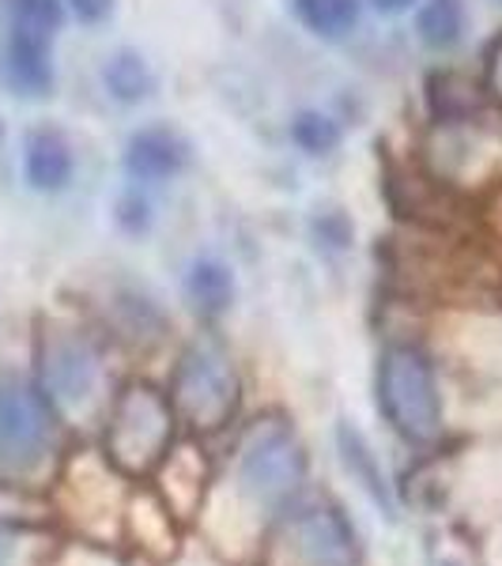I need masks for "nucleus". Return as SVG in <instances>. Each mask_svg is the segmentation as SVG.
I'll return each mask as SVG.
<instances>
[{
	"instance_id": "obj_1",
	"label": "nucleus",
	"mask_w": 502,
	"mask_h": 566,
	"mask_svg": "<svg viewBox=\"0 0 502 566\" xmlns=\"http://www.w3.org/2000/svg\"><path fill=\"white\" fill-rule=\"evenodd\" d=\"M175 423L178 416L170 397H163L148 381H129L117 392L106 419V461L129 480L151 476L163 464V458H167L170 442H175Z\"/></svg>"
},
{
	"instance_id": "obj_2",
	"label": "nucleus",
	"mask_w": 502,
	"mask_h": 566,
	"mask_svg": "<svg viewBox=\"0 0 502 566\" xmlns=\"http://www.w3.org/2000/svg\"><path fill=\"white\" fill-rule=\"evenodd\" d=\"M378 408L389 427L423 446L442 431V397H438L435 367L412 344H394L378 363Z\"/></svg>"
},
{
	"instance_id": "obj_3",
	"label": "nucleus",
	"mask_w": 502,
	"mask_h": 566,
	"mask_svg": "<svg viewBox=\"0 0 502 566\" xmlns=\"http://www.w3.org/2000/svg\"><path fill=\"white\" fill-rule=\"evenodd\" d=\"M239 374L231 359L208 340H197L181 352L175 378H170V405L194 431H219L239 412Z\"/></svg>"
},
{
	"instance_id": "obj_4",
	"label": "nucleus",
	"mask_w": 502,
	"mask_h": 566,
	"mask_svg": "<svg viewBox=\"0 0 502 566\" xmlns=\"http://www.w3.org/2000/svg\"><path fill=\"white\" fill-rule=\"evenodd\" d=\"M57 442V416L50 397L31 381H0V464L34 469Z\"/></svg>"
},
{
	"instance_id": "obj_5",
	"label": "nucleus",
	"mask_w": 502,
	"mask_h": 566,
	"mask_svg": "<svg viewBox=\"0 0 502 566\" xmlns=\"http://www.w3.org/2000/svg\"><path fill=\"white\" fill-rule=\"evenodd\" d=\"M239 472L261 502H284L306 476V453L287 423L261 419L242 442Z\"/></svg>"
},
{
	"instance_id": "obj_6",
	"label": "nucleus",
	"mask_w": 502,
	"mask_h": 566,
	"mask_svg": "<svg viewBox=\"0 0 502 566\" xmlns=\"http://www.w3.org/2000/svg\"><path fill=\"white\" fill-rule=\"evenodd\" d=\"M39 370L42 392L65 408H80L98 389V352L76 328H45L39 340Z\"/></svg>"
},
{
	"instance_id": "obj_7",
	"label": "nucleus",
	"mask_w": 502,
	"mask_h": 566,
	"mask_svg": "<svg viewBox=\"0 0 502 566\" xmlns=\"http://www.w3.org/2000/svg\"><path fill=\"white\" fill-rule=\"evenodd\" d=\"M194 163V144L175 125H144L125 144V175L140 186H163L186 175Z\"/></svg>"
},
{
	"instance_id": "obj_8",
	"label": "nucleus",
	"mask_w": 502,
	"mask_h": 566,
	"mask_svg": "<svg viewBox=\"0 0 502 566\" xmlns=\"http://www.w3.org/2000/svg\"><path fill=\"white\" fill-rule=\"evenodd\" d=\"M76 175V151L53 125H39L23 140V178L34 193H61Z\"/></svg>"
},
{
	"instance_id": "obj_9",
	"label": "nucleus",
	"mask_w": 502,
	"mask_h": 566,
	"mask_svg": "<svg viewBox=\"0 0 502 566\" xmlns=\"http://www.w3.org/2000/svg\"><path fill=\"white\" fill-rule=\"evenodd\" d=\"M299 547L314 566H352L355 536L336 510L317 506L299 522Z\"/></svg>"
},
{
	"instance_id": "obj_10",
	"label": "nucleus",
	"mask_w": 502,
	"mask_h": 566,
	"mask_svg": "<svg viewBox=\"0 0 502 566\" xmlns=\"http://www.w3.org/2000/svg\"><path fill=\"white\" fill-rule=\"evenodd\" d=\"M8 80L12 87L27 98H45L53 91V42L31 39V34H12L8 31Z\"/></svg>"
},
{
	"instance_id": "obj_11",
	"label": "nucleus",
	"mask_w": 502,
	"mask_h": 566,
	"mask_svg": "<svg viewBox=\"0 0 502 566\" xmlns=\"http://www.w3.org/2000/svg\"><path fill=\"white\" fill-rule=\"evenodd\" d=\"M103 87L114 103L140 106L155 95L159 76H155V69L148 65V57L140 50H117L103 65Z\"/></svg>"
},
{
	"instance_id": "obj_12",
	"label": "nucleus",
	"mask_w": 502,
	"mask_h": 566,
	"mask_svg": "<svg viewBox=\"0 0 502 566\" xmlns=\"http://www.w3.org/2000/svg\"><path fill=\"white\" fill-rule=\"evenodd\" d=\"M469 34V4L464 0H423L416 12V39L435 53L458 50Z\"/></svg>"
},
{
	"instance_id": "obj_13",
	"label": "nucleus",
	"mask_w": 502,
	"mask_h": 566,
	"mask_svg": "<svg viewBox=\"0 0 502 566\" xmlns=\"http://www.w3.org/2000/svg\"><path fill=\"white\" fill-rule=\"evenodd\" d=\"M291 12L314 39L341 42L359 27L363 0H291Z\"/></svg>"
},
{
	"instance_id": "obj_14",
	"label": "nucleus",
	"mask_w": 502,
	"mask_h": 566,
	"mask_svg": "<svg viewBox=\"0 0 502 566\" xmlns=\"http://www.w3.org/2000/svg\"><path fill=\"white\" fill-rule=\"evenodd\" d=\"M186 295L205 314H223L234 303V272L219 258H197L186 272Z\"/></svg>"
},
{
	"instance_id": "obj_15",
	"label": "nucleus",
	"mask_w": 502,
	"mask_h": 566,
	"mask_svg": "<svg viewBox=\"0 0 502 566\" xmlns=\"http://www.w3.org/2000/svg\"><path fill=\"white\" fill-rule=\"evenodd\" d=\"M483 98H488V91H480L461 72H442V76L431 80L435 122H472V117H480Z\"/></svg>"
},
{
	"instance_id": "obj_16",
	"label": "nucleus",
	"mask_w": 502,
	"mask_h": 566,
	"mask_svg": "<svg viewBox=\"0 0 502 566\" xmlns=\"http://www.w3.org/2000/svg\"><path fill=\"white\" fill-rule=\"evenodd\" d=\"M341 453H344V464H348L352 476L370 491V499H374V502H381L386 510H394V502H389L386 476H381V469H378V461H374L370 446L363 442V434H359V431H352L348 423L341 427Z\"/></svg>"
},
{
	"instance_id": "obj_17",
	"label": "nucleus",
	"mask_w": 502,
	"mask_h": 566,
	"mask_svg": "<svg viewBox=\"0 0 502 566\" xmlns=\"http://www.w3.org/2000/svg\"><path fill=\"white\" fill-rule=\"evenodd\" d=\"M65 27V0H12V34H31V39L53 42Z\"/></svg>"
},
{
	"instance_id": "obj_18",
	"label": "nucleus",
	"mask_w": 502,
	"mask_h": 566,
	"mask_svg": "<svg viewBox=\"0 0 502 566\" xmlns=\"http://www.w3.org/2000/svg\"><path fill=\"white\" fill-rule=\"evenodd\" d=\"M291 140L306 155H333L341 148L344 129L336 117L322 114V109H299V114L291 117Z\"/></svg>"
},
{
	"instance_id": "obj_19",
	"label": "nucleus",
	"mask_w": 502,
	"mask_h": 566,
	"mask_svg": "<svg viewBox=\"0 0 502 566\" xmlns=\"http://www.w3.org/2000/svg\"><path fill=\"white\" fill-rule=\"evenodd\" d=\"M50 525V502L20 483L0 480V528H42Z\"/></svg>"
},
{
	"instance_id": "obj_20",
	"label": "nucleus",
	"mask_w": 502,
	"mask_h": 566,
	"mask_svg": "<svg viewBox=\"0 0 502 566\" xmlns=\"http://www.w3.org/2000/svg\"><path fill=\"white\" fill-rule=\"evenodd\" d=\"M114 219H117V227H122L125 234H133V239H140V234H148L151 231V205H148V197L140 193V189H125L122 197H117V205H114Z\"/></svg>"
},
{
	"instance_id": "obj_21",
	"label": "nucleus",
	"mask_w": 502,
	"mask_h": 566,
	"mask_svg": "<svg viewBox=\"0 0 502 566\" xmlns=\"http://www.w3.org/2000/svg\"><path fill=\"white\" fill-rule=\"evenodd\" d=\"M314 231H317V239H325V245H333V250H344V245L352 242L348 219L336 216V212H328V216H322V219H314Z\"/></svg>"
},
{
	"instance_id": "obj_22",
	"label": "nucleus",
	"mask_w": 502,
	"mask_h": 566,
	"mask_svg": "<svg viewBox=\"0 0 502 566\" xmlns=\"http://www.w3.org/2000/svg\"><path fill=\"white\" fill-rule=\"evenodd\" d=\"M69 8L84 27H103L114 15L117 0H69Z\"/></svg>"
},
{
	"instance_id": "obj_23",
	"label": "nucleus",
	"mask_w": 502,
	"mask_h": 566,
	"mask_svg": "<svg viewBox=\"0 0 502 566\" xmlns=\"http://www.w3.org/2000/svg\"><path fill=\"white\" fill-rule=\"evenodd\" d=\"M483 87H488V98L502 106V34L491 42L488 61H483Z\"/></svg>"
},
{
	"instance_id": "obj_24",
	"label": "nucleus",
	"mask_w": 502,
	"mask_h": 566,
	"mask_svg": "<svg viewBox=\"0 0 502 566\" xmlns=\"http://www.w3.org/2000/svg\"><path fill=\"white\" fill-rule=\"evenodd\" d=\"M374 8H378L381 15H400V12H408L412 4H419V0H370Z\"/></svg>"
},
{
	"instance_id": "obj_25",
	"label": "nucleus",
	"mask_w": 502,
	"mask_h": 566,
	"mask_svg": "<svg viewBox=\"0 0 502 566\" xmlns=\"http://www.w3.org/2000/svg\"><path fill=\"white\" fill-rule=\"evenodd\" d=\"M0 140H4V122H0Z\"/></svg>"
}]
</instances>
